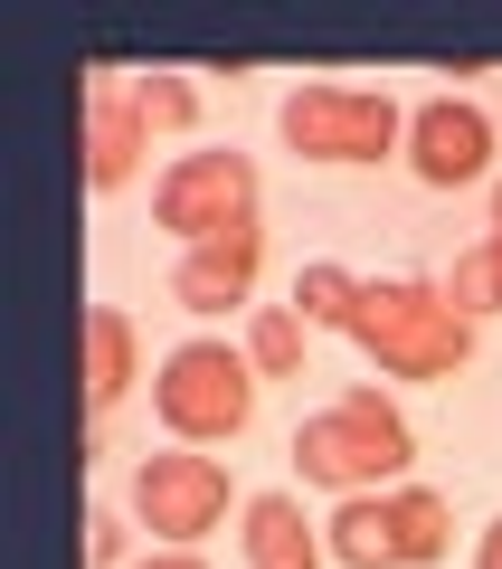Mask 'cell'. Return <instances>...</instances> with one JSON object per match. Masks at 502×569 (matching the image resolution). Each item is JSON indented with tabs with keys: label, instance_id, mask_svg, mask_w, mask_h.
Segmentation results:
<instances>
[{
	"label": "cell",
	"instance_id": "cell-1",
	"mask_svg": "<svg viewBox=\"0 0 502 569\" xmlns=\"http://www.w3.org/2000/svg\"><path fill=\"white\" fill-rule=\"evenodd\" d=\"M408 466H418V427H408V408L380 380L342 389L332 408H313L294 427V475L322 485L332 503H351V493H399Z\"/></svg>",
	"mask_w": 502,
	"mask_h": 569
},
{
	"label": "cell",
	"instance_id": "cell-2",
	"mask_svg": "<svg viewBox=\"0 0 502 569\" xmlns=\"http://www.w3.org/2000/svg\"><path fill=\"white\" fill-rule=\"evenodd\" d=\"M351 342L370 351L380 380H455L474 361V313L426 276H370L361 313H351Z\"/></svg>",
	"mask_w": 502,
	"mask_h": 569
},
{
	"label": "cell",
	"instance_id": "cell-3",
	"mask_svg": "<svg viewBox=\"0 0 502 569\" xmlns=\"http://www.w3.org/2000/svg\"><path fill=\"white\" fill-rule=\"evenodd\" d=\"M152 408L171 427V447H238L247 427H257V361L209 342V332H190L181 351H161Z\"/></svg>",
	"mask_w": 502,
	"mask_h": 569
},
{
	"label": "cell",
	"instance_id": "cell-4",
	"mask_svg": "<svg viewBox=\"0 0 502 569\" xmlns=\"http://www.w3.org/2000/svg\"><path fill=\"white\" fill-rule=\"evenodd\" d=\"M332 560L342 569H436L455 560V512L436 485H399V493H351L322 522Z\"/></svg>",
	"mask_w": 502,
	"mask_h": 569
},
{
	"label": "cell",
	"instance_id": "cell-5",
	"mask_svg": "<svg viewBox=\"0 0 502 569\" xmlns=\"http://www.w3.org/2000/svg\"><path fill=\"white\" fill-rule=\"evenodd\" d=\"M275 133L294 142L303 162H389L408 152V104L380 96V86H294L275 104Z\"/></svg>",
	"mask_w": 502,
	"mask_h": 569
},
{
	"label": "cell",
	"instance_id": "cell-6",
	"mask_svg": "<svg viewBox=\"0 0 502 569\" xmlns=\"http://www.w3.org/2000/svg\"><path fill=\"white\" fill-rule=\"evenodd\" d=\"M228 503H238V475L219 456H200V447H161V456L133 466V522L161 550H200L228 522Z\"/></svg>",
	"mask_w": 502,
	"mask_h": 569
},
{
	"label": "cell",
	"instance_id": "cell-7",
	"mask_svg": "<svg viewBox=\"0 0 502 569\" xmlns=\"http://www.w3.org/2000/svg\"><path fill=\"white\" fill-rule=\"evenodd\" d=\"M257 200H265V181H257L247 152H181V162L152 181V219L181 247H209V238H228V228H257Z\"/></svg>",
	"mask_w": 502,
	"mask_h": 569
},
{
	"label": "cell",
	"instance_id": "cell-8",
	"mask_svg": "<svg viewBox=\"0 0 502 569\" xmlns=\"http://www.w3.org/2000/svg\"><path fill=\"white\" fill-rule=\"evenodd\" d=\"M408 171H418L426 190H493L502 171H493V114L483 104H464V96H426V104H408Z\"/></svg>",
	"mask_w": 502,
	"mask_h": 569
},
{
	"label": "cell",
	"instance_id": "cell-9",
	"mask_svg": "<svg viewBox=\"0 0 502 569\" xmlns=\"http://www.w3.org/2000/svg\"><path fill=\"white\" fill-rule=\"evenodd\" d=\"M257 276H265V228H228V238H209V247H181L171 305L209 323V313H238L247 295H257Z\"/></svg>",
	"mask_w": 502,
	"mask_h": 569
},
{
	"label": "cell",
	"instance_id": "cell-10",
	"mask_svg": "<svg viewBox=\"0 0 502 569\" xmlns=\"http://www.w3.org/2000/svg\"><path fill=\"white\" fill-rule=\"evenodd\" d=\"M238 550L247 569H322L332 541L303 522V493H247L238 503Z\"/></svg>",
	"mask_w": 502,
	"mask_h": 569
},
{
	"label": "cell",
	"instance_id": "cell-11",
	"mask_svg": "<svg viewBox=\"0 0 502 569\" xmlns=\"http://www.w3.org/2000/svg\"><path fill=\"white\" fill-rule=\"evenodd\" d=\"M142 152H152V123L133 114V96L123 86H86V181L123 190L142 171Z\"/></svg>",
	"mask_w": 502,
	"mask_h": 569
},
{
	"label": "cell",
	"instance_id": "cell-12",
	"mask_svg": "<svg viewBox=\"0 0 502 569\" xmlns=\"http://www.w3.org/2000/svg\"><path fill=\"white\" fill-rule=\"evenodd\" d=\"M142 380V342H133V313H114V305H96L86 313V408H114L123 389Z\"/></svg>",
	"mask_w": 502,
	"mask_h": 569
},
{
	"label": "cell",
	"instance_id": "cell-13",
	"mask_svg": "<svg viewBox=\"0 0 502 569\" xmlns=\"http://www.w3.org/2000/svg\"><path fill=\"white\" fill-rule=\"evenodd\" d=\"M303 351H313V323H303L294 305L247 313V361H257V380H303Z\"/></svg>",
	"mask_w": 502,
	"mask_h": 569
},
{
	"label": "cell",
	"instance_id": "cell-14",
	"mask_svg": "<svg viewBox=\"0 0 502 569\" xmlns=\"http://www.w3.org/2000/svg\"><path fill=\"white\" fill-rule=\"evenodd\" d=\"M361 284H370V276H351V266L322 257V266H303V276H294V313H303L313 332H351V313H361Z\"/></svg>",
	"mask_w": 502,
	"mask_h": 569
},
{
	"label": "cell",
	"instance_id": "cell-15",
	"mask_svg": "<svg viewBox=\"0 0 502 569\" xmlns=\"http://www.w3.org/2000/svg\"><path fill=\"white\" fill-rule=\"evenodd\" d=\"M123 96H133V114H142V123H152V142H161V133H190V123H200V86H190V77H171V67L133 77Z\"/></svg>",
	"mask_w": 502,
	"mask_h": 569
},
{
	"label": "cell",
	"instance_id": "cell-16",
	"mask_svg": "<svg viewBox=\"0 0 502 569\" xmlns=\"http://www.w3.org/2000/svg\"><path fill=\"white\" fill-rule=\"evenodd\" d=\"M445 295H455V305L474 313V323H483V313H502V228H483V238H474V247L455 257Z\"/></svg>",
	"mask_w": 502,
	"mask_h": 569
},
{
	"label": "cell",
	"instance_id": "cell-17",
	"mask_svg": "<svg viewBox=\"0 0 502 569\" xmlns=\"http://www.w3.org/2000/svg\"><path fill=\"white\" fill-rule=\"evenodd\" d=\"M86 560H96V569H123V512H96V522H86Z\"/></svg>",
	"mask_w": 502,
	"mask_h": 569
},
{
	"label": "cell",
	"instance_id": "cell-18",
	"mask_svg": "<svg viewBox=\"0 0 502 569\" xmlns=\"http://www.w3.org/2000/svg\"><path fill=\"white\" fill-rule=\"evenodd\" d=\"M474 569H502V512H493V522L474 531Z\"/></svg>",
	"mask_w": 502,
	"mask_h": 569
},
{
	"label": "cell",
	"instance_id": "cell-19",
	"mask_svg": "<svg viewBox=\"0 0 502 569\" xmlns=\"http://www.w3.org/2000/svg\"><path fill=\"white\" fill-rule=\"evenodd\" d=\"M133 569H209L200 550H152V560H133Z\"/></svg>",
	"mask_w": 502,
	"mask_h": 569
},
{
	"label": "cell",
	"instance_id": "cell-20",
	"mask_svg": "<svg viewBox=\"0 0 502 569\" xmlns=\"http://www.w3.org/2000/svg\"><path fill=\"white\" fill-rule=\"evenodd\" d=\"M483 200H493V228H502V181H493V190H483Z\"/></svg>",
	"mask_w": 502,
	"mask_h": 569
}]
</instances>
